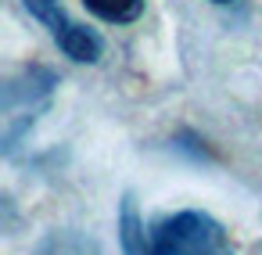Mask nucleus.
Here are the masks:
<instances>
[{
    "mask_svg": "<svg viewBox=\"0 0 262 255\" xmlns=\"http://www.w3.org/2000/svg\"><path fill=\"white\" fill-rule=\"evenodd\" d=\"M155 255H233L226 230L205 212H176L151 233Z\"/></svg>",
    "mask_w": 262,
    "mask_h": 255,
    "instance_id": "nucleus-1",
    "label": "nucleus"
},
{
    "mask_svg": "<svg viewBox=\"0 0 262 255\" xmlns=\"http://www.w3.org/2000/svg\"><path fill=\"white\" fill-rule=\"evenodd\" d=\"M54 40L72 61H97L101 51H104V44L94 29H86L79 22H69V18L61 22V29H54Z\"/></svg>",
    "mask_w": 262,
    "mask_h": 255,
    "instance_id": "nucleus-2",
    "label": "nucleus"
},
{
    "mask_svg": "<svg viewBox=\"0 0 262 255\" xmlns=\"http://www.w3.org/2000/svg\"><path fill=\"white\" fill-rule=\"evenodd\" d=\"M119 241H122V251L126 255H155L151 251V237L144 233V223L137 216L133 198L122 201V212H119Z\"/></svg>",
    "mask_w": 262,
    "mask_h": 255,
    "instance_id": "nucleus-3",
    "label": "nucleus"
},
{
    "mask_svg": "<svg viewBox=\"0 0 262 255\" xmlns=\"http://www.w3.org/2000/svg\"><path fill=\"white\" fill-rule=\"evenodd\" d=\"M83 8L90 15H97L101 22L122 26V22H133L144 15V0H83Z\"/></svg>",
    "mask_w": 262,
    "mask_h": 255,
    "instance_id": "nucleus-4",
    "label": "nucleus"
},
{
    "mask_svg": "<svg viewBox=\"0 0 262 255\" xmlns=\"http://www.w3.org/2000/svg\"><path fill=\"white\" fill-rule=\"evenodd\" d=\"M22 4H26V11H29L33 18L47 22V26H51V33H54V29H61V22H65L61 0H22Z\"/></svg>",
    "mask_w": 262,
    "mask_h": 255,
    "instance_id": "nucleus-5",
    "label": "nucleus"
},
{
    "mask_svg": "<svg viewBox=\"0 0 262 255\" xmlns=\"http://www.w3.org/2000/svg\"><path fill=\"white\" fill-rule=\"evenodd\" d=\"M36 255H97L90 244H83L79 237H51Z\"/></svg>",
    "mask_w": 262,
    "mask_h": 255,
    "instance_id": "nucleus-6",
    "label": "nucleus"
},
{
    "mask_svg": "<svg viewBox=\"0 0 262 255\" xmlns=\"http://www.w3.org/2000/svg\"><path fill=\"white\" fill-rule=\"evenodd\" d=\"M212 4H226V0H212Z\"/></svg>",
    "mask_w": 262,
    "mask_h": 255,
    "instance_id": "nucleus-7",
    "label": "nucleus"
}]
</instances>
